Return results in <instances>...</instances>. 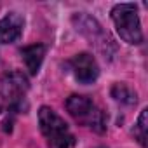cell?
Returning <instances> with one entry per match:
<instances>
[{
  "instance_id": "1",
  "label": "cell",
  "mask_w": 148,
  "mask_h": 148,
  "mask_svg": "<svg viewBox=\"0 0 148 148\" xmlns=\"http://www.w3.org/2000/svg\"><path fill=\"white\" fill-rule=\"evenodd\" d=\"M38 124L40 131L47 139L49 148H70L75 143L68 124L49 106H42L38 110Z\"/></svg>"
},
{
  "instance_id": "2",
  "label": "cell",
  "mask_w": 148,
  "mask_h": 148,
  "mask_svg": "<svg viewBox=\"0 0 148 148\" xmlns=\"http://www.w3.org/2000/svg\"><path fill=\"white\" fill-rule=\"evenodd\" d=\"M66 110L79 124L91 127L96 132L106 131V119L105 113L86 96L73 94L66 99Z\"/></svg>"
},
{
  "instance_id": "3",
  "label": "cell",
  "mask_w": 148,
  "mask_h": 148,
  "mask_svg": "<svg viewBox=\"0 0 148 148\" xmlns=\"http://www.w3.org/2000/svg\"><path fill=\"white\" fill-rule=\"evenodd\" d=\"M112 19L124 42L141 44L143 32H141L139 18H138V9L134 4H117L112 9Z\"/></svg>"
},
{
  "instance_id": "4",
  "label": "cell",
  "mask_w": 148,
  "mask_h": 148,
  "mask_svg": "<svg viewBox=\"0 0 148 148\" xmlns=\"http://www.w3.org/2000/svg\"><path fill=\"white\" fill-rule=\"evenodd\" d=\"M28 91V80L21 71H11L0 77V94H2L4 105L7 110L16 112L23 106V101L26 98Z\"/></svg>"
},
{
  "instance_id": "5",
  "label": "cell",
  "mask_w": 148,
  "mask_h": 148,
  "mask_svg": "<svg viewBox=\"0 0 148 148\" xmlns=\"http://www.w3.org/2000/svg\"><path fill=\"white\" fill-rule=\"evenodd\" d=\"M70 64H71L73 75H75V79L80 84H92L99 75V66H98L96 59L87 52L77 54L70 61Z\"/></svg>"
},
{
  "instance_id": "6",
  "label": "cell",
  "mask_w": 148,
  "mask_h": 148,
  "mask_svg": "<svg viewBox=\"0 0 148 148\" xmlns=\"http://www.w3.org/2000/svg\"><path fill=\"white\" fill-rule=\"evenodd\" d=\"M73 21L77 23V30L79 32H82L89 40H92L101 51L106 52V47L112 45V40L108 38V35H105L103 28L96 23V19H92V18H89L86 14H79V16L73 18Z\"/></svg>"
},
{
  "instance_id": "7",
  "label": "cell",
  "mask_w": 148,
  "mask_h": 148,
  "mask_svg": "<svg viewBox=\"0 0 148 148\" xmlns=\"http://www.w3.org/2000/svg\"><path fill=\"white\" fill-rule=\"evenodd\" d=\"M23 18L18 12H9L0 19V44H12L23 33Z\"/></svg>"
},
{
  "instance_id": "8",
  "label": "cell",
  "mask_w": 148,
  "mask_h": 148,
  "mask_svg": "<svg viewBox=\"0 0 148 148\" xmlns=\"http://www.w3.org/2000/svg\"><path fill=\"white\" fill-rule=\"evenodd\" d=\"M21 56H23V61L26 64V70L32 75H37L38 70H40V64L44 61V56H45V45L44 44L28 45L21 51Z\"/></svg>"
},
{
  "instance_id": "9",
  "label": "cell",
  "mask_w": 148,
  "mask_h": 148,
  "mask_svg": "<svg viewBox=\"0 0 148 148\" xmlns=\"http://www.w3.org/2000/svg\"><path fill=\"white\" fill-rule=\"evenodd\" d=\"M112 96L117 101L125 103V105H134L136 103V92L132 89H129L125 84H115L112 87Z\"/></svg>"
},
{
  "instance_id": "10",
  "label": "cell",
  "mask_w": 148,
  "mask_h": 148,
  "mask_svg": "<svg viewBox=\"0 0 148 148\" xmlns=\"http://www.w3.org/2000/svg\"><path fill=\"white\" fill-rule=\"evenodd\" d=\"M134 136L136 139L139 141L141 146H146L148 145V110L145 108L138 119V124L134 127Z\"/></svg>"
},
{
  "instance_id": "11",
  "label": "cell",
  "mask_w": 148,
  "mask_h": 148,
  "mask_svg": "<svg viewBox=\"0 0 148 148\" xmlns=\"http://www.w3.org/2000/svg\"><path fill=\"white\" fill-rule=\"evenodd\" d=\"M5 108V105H4V99H2V94H0V112H2Z\"/></svg>"
}]
</instances>
